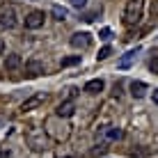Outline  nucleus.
<instances>
[{"label":"nucleus","mask_w":158,"mask_h":158,"mask_svg":"<svg viewBox=\"0 0 158 158\" xmlns=\"http://www.w3.org/2000/svg\"><path fill=\"white\" fill-rule=\"evenodd\" d=\"M46 135H51L55 142H64V140L69 138V133H71V126H69L67 122H62V117H48L46 119Z\"/></svg>","instance_id":"obj_1"},{"label":"nucleus","mask_w":158,"mask_h":158,"mask_svg":"<svg viewBox=\"0 0 158 158\" xmlns=\"http://www.w3.org/2000/svg\"><path fill=\"white\" fill-rule=\"evenodd\" d=\"M144 12V0H126L124 7V23L126 25H138Z\"/></svg>","instance_id":"obj_2"},{"label":"nucleus","mask_w":158,"mask_h":158,"mask_svg":"<svg viewBox=\"0 0 158 158\" xmlns=\"http://www.w3.org/2000/svg\"><path fill=\"white\" fill-rule=\"evenodd\" d=\"M28 142L30 147L35 151H44V149H48V140H46V133L39 128H32L30 133H28Z\"/></svg>","instance_id":"obj_3"},{"label":"nucleus","mask_w":158,"mask_h":158,"mask_svg":"<svg viewBox=\"0 0 158 158\" xmlns=\"http://www.w3.org/2000/svg\"><path fill=\"white\" fill-rule=\"evenodd\" d=\"M16 9L12 7V5H5L2 9H0V25H2L5 30H14L16 28Z\"/></svg>","instance_id":"obj_4"},{"label":"nucleus","mask_w":158,"mask_h":158,"mask_svg":"<svg viewBox=\"0 0 158 158\" xmlns=\"http://www.w3.org/2000/svg\"><path fill=\"white\" fill-rule=\"evenodd\" d=\"M69 44H71L73 48H78V51H85V48L92 46V35L89 32H76V35H71Z\"/></svg>","instance_id":"obj_5"},{"label":"nucleus","mask_w":158,"mask_h":158,"mask_svg":"<svg viewBox=\"0 0 158 158\" xmlns=\"http://www.w3.org/2000/svg\"><path fill=\"white\" fill-rule=\"evenodd\" d=\"M44 12H30L28 16H25V28L28 30H39L41 25H44Z\"/></svg>","instance_id":"obj_6"},{"label":"nucleus","mask_w":158,"mask_h":158,"mask_svg":"<svg viewBox=\"0 0 158 158\" xmlns=\"http://www.w3.org/2000/svg\"><path fill=\"white\" fill-rule=\"evenodd\" d=\"M73 112H76V103H73V101H64V103H60V106H57L55 115L62 117V119H69Z\"/></svg>","instance_id":"obj_7"},{"label":"nucleus","mask_w":158,"mask_h":158,"mask_svg":"<svg viewBox=\"0 0 158 158\" xmlns=\"http://www.w3.org/2000/svg\"><path fill=\"white\" fill-rule=\"evenodd\" d=\"M25 73H28V78H37V76L44 73V64L39 60H30V62L25 64Z\"/></svg>","instance_id":"obj_8"},{"label":"nucleus","mask_w":158,"mask_h":158,"mask_svg":"<svg viewBox=\"0 0 158 158\" xmlns=\"http://www.w3.org/2000/svg\"><path fill=\"white\" fill-rule=\"evenodd\" d=\"M44 101H46V96H44V94H35V96H30V99L21 106V110H23V112H30V110H35V108H39Z\"/></svg>","instance_id":"obj_9"},{"label":"nucleus","mask_w":158,"mask_h":158,"mask_svg":"<svg viewBox=\"0 0 158 158\" xmlns=\"http://www.w3.org/2000/svg\"><path fill=\"white\" fill-rule=\"evenodd\" d=\"M138 53H140V46H135L133 51L124 53V57H122V60H119V62H117V67H119V69H128L131 64H133V60L138 57Z\"/></svg>","instance_id":"obj_10"},{"label":"nucleus","mask_w":158,"mask_h":158,"mask_svg":"<svg viewBox=\"0 0 158 158\" xmlns=\"http://www.w3.org/2000/svg\"><path fill=\"white\" fill-rule=\"evenodd\" d=\"M144 92H147V85L142 80H133V83H131V96H133V99H142Z\"/></svg>","instance_id":"obj_11"},{"label":"nucleus","mask_w":158,"mask_h":158,"mask_svg":"<svg viewBox=\"0 0 158 158\" xmlns=\"http://www.w3.org/2000/svg\"><path fill=\"white\" fill-rule=\"evenodd\" d=\"M21 67V55H16V53H12V55L5 57V69L7 71H14V69Z\"/></svg>","instance_id":"obj_12"},{"label":"nucleus","mask_w":158,"mask_h":158,"mask_svg":"<svg viewBox=\"0 0 158 158\" xmlns=\"http://www.w3.org/2000/svg\"><path fill=\"white\" fill-rule=\"evenodd\" d=\"M101 89H103V80H101V78H94V80H89V83L85 85V92H87V94H99Z\"/></svg>","instance_id":"obj_13"},{"label":"nucleus","mask_w":158,"mask_h":158,"mask_svg":"<svg viewBox=\"0 0 158 158\" xmlns=\"http://www.w3.org/2000/svg\"><path fill=\"white\" fill-rule=\"evenodd\" d=\"M101 133L106 135L108 140H122V135H124V133H122V128H117V126H106V128L101 131Z\"/></svg>","instance_id":"obj_14"},{"label":"nucleus","mask_w":158,"mask_h":158,"mask_svg":"<svg viewBox=\"0 0 158 158\" xmlns=\"http://www.w3.org/2000/svg\"><path fill=\"white\" fill-rule=\"evenodd\" d=\"M51 12H53V16H55L57 21H64V19H67V16H69V14H67V9L57 7V5H55V7H53V9H51Z\"/></svg>","instance_id":"obj_15"},{"label":"nucleus","mask_w":158,"mask_h":158,"mask_svg":"<svg viewBox=\"0 0 158 158\" xmlns=\"http://www.w3.org/2000/svg\"><path fill=\"white\" fill-rule=\"evenodd\" d=\"M80 62V55H71V57H64L62 60V67H73V64Z\"/></svg>","instance_id":"obj_16"},{"label":"nucleus","mask_w":158,"mask_h":158,"mask_svg":"<svg viewBox=\"0 0 158 158\" xmlns=\"http://www.w3.org/2000/svg\"><path fill=\"white\" fill-rule=\"evenodd\" d=\"M110 53H112V48H110V46H106V48H101V51H99V55H96V60H106L108 55H110Z\"/></svg>","instance_id":"obj_17"},{"label":"nucleus","mask_w":158,"mask_h":158,"mask_svg":"<svg viewBox=\"0 0 158 158\" xmlns=\"http://www.w3.org/2000/svg\"><path fill=\"white\" fill-rule=\"evenodd\" d=\"M110 37H112V32L108 30V28H103V30L99 32V39H103V41H108V39H110Z\"/></svg>","instance_id":"obj_18"},{"label":"nucleus","mask_w":158,"mask_h":158,"mask_svg":"<svg viewBox=\"0 0 158 158\" xmlns=\"http://www.w3.org/2000/svg\"><path fill=\"white\" fill-rule=\"evenodd\" d=\"M149 69H151V73H158V57H154L149 62Z\"/></svg>","instance_id":"obj_19"},{"label":"nucleus","mask_w":158,"mask_h":158,"mask_svg":"<svg viewBox=\"0 0 158 158\" xmlns=\"http://www.w3.org/2000/svg\"><path fill=\"white\" fill-rule=\"evenodd\" d=\"M71 5H73L76 9H83L85 5H87V0H71Z\"/></svg>","instance_id":"obj_20"},{"label":"nucleus","mask_w":158,"mask_h":158,"mask_svg":"<svg viewBox=\"0 0 158 158\" xmlns=\"http://www.w3.org/2000/svg\"><path fill=\"white\" fill-rule=\"evenodd\" d=\"M151 19H158V0H154L151 5Z\"/></svg>","instance_id":"obj_21"},{"label":"nucleus","mask_w":158,"mask_h":158,"mask_svg":"<svg viewBox=\"0 0 158 158\" xmlns=\"http://www.w3.org/2000/svg\"><path fill=\"white\" fill-rule=\"evenodd\" d=\"M154 103L158 106V89H154Z\"/></svg>","instance_id":"obj_22"},{"label":"nucleus","mask_w":158,"mask_h":158,"mask_svg":"<svg viewBox=\"0 0 158 158\" xmlns=\"http://www.w3.org/2000/svg\"><path fill=\"white\" fill-rule=\"evenodd\" d=\"M0 158H7V151L5 149H0Z\"/></svg>","instance_id":"obj_23"},{"label":"nucleus","mask_w":158,"mask_h":158,"mask_svg":"<svg viewBox=\"0 0 158 158\" xmlns=\"http://www.w3.org/2000/svg\"><path fill=\"white\" fill-rule=\"evenodd\" d=\"M5 51V44H2V39H0V53H2Z\"/></svg>","instance_id":"obj_24"},{"label":"nucleus","mask_w":158,"mask_h":158,"mask_svg":"<svg viewBox=\"0 0 158 158\" xmlns=\"http://www.w3.org/2000/svg\"><path fill=\"white\" fill-rule=\"evenodd\" d=\"M64 158H73V156H64Z\"/></svg>","instance_id":"obj_25"}]
</instances>
